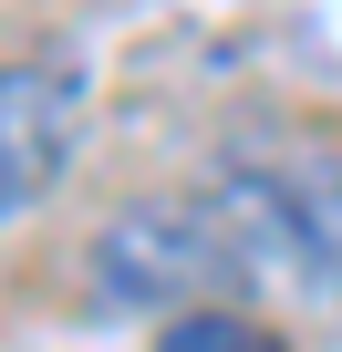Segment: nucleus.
I'll use <instances>...</instances> for the list:
<instances>
[{"label":"nucleus","instance_id":"nucleus-3","mask_svg":"<svg viewBox=\"0 0 342 352\" xmlns=\"http://www.w3.org/2000/svg\"><path fill=\"white\" fill-rule=\"evenodd\" d=\"M83 145V73L73 63H0V228L32 218Z\"/></svg>","mask_w":342,"mask_h":352},{"label":"nucleus","instance_id":"nucleus-1","mask_svg":"<svg viewBox=\"0 0 342 352\" xmlns=\"http://www.w3.org/2000/svg\"><path fill=\"white\" fill-rule=\"evenodd\" d=\"M197 197L228 239L239 290H342V166L332 155L228 166Z\"/></svg>","mask_w":342,"mask_h":352},{"label":"nucleus","instance_id":"nucleus-4","mask_svg":"<svg viewBox=\"0 0 342 352\" xmlns=\"http://www.w3.org/2000/svg\"><path fill=\"white\" fill-rule=\"evenodd\" d=\"M156 352H290L270 321H249V311H228V300H208V311H177L156 331Z\"/></svg>","mask_w":342,"mask_h":352},{"label":"nucleus","instance_id":"nucleus-2","mask_svg":"<svg viewBox=\"0 0 342 352\" xmlns=\"http://www.w3.org/2000/svg\"><path fill=\"white\" fill-rule=\"evenodd\" d=\"M83 280H94L104 311H156V321L208 311L218 290H239L228 239H218V218H208L197 187H187V197H145V208L104 218L94 249H83Z\"/></svg>","mask_w":342,"mask_h":352}]
</instances>
